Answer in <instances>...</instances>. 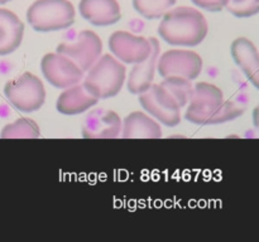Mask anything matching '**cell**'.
Returning <instances> with one entry per match:
<instances>
[{
    "instance_id": "obj_12",
    "label": "cell",
    "mask_w": 259,
    "mask_h": 242,
    "mask_svg": "<svg viewBox=\"0 0 259 242\" xmlns=\"http://www.w3.org/2000/svg\"><path fill=\"white\" fill-rule=\"evenodd\" d=\"M98 101L99 98L91 93L83 83L78 82L61 92L56 102V107L58 112L63 115H77L95 106Z\"/></svg>"
},
{
    "instance_id": "obj_8",
    "label": "cell",
    "mask_w": 259,
    "mask_h": 242,
    "mask_svg": "<svg viewBox=\"0 0 259 242\" xmlns=\"http://www.w3.org/2000/svg\"><path fill=\"white\" fill-rule=\"evenodd\" d=\"M43 76L57 88H67L81 82L83 71L73 60L61 53H47L40 62Z\"/></svg>"
},
{
    "instance_id": "obj_15",
    "label": "cell",
    "mask_w": 259,
    "mask_h": 242,
    "mask_svg": "<svg viewBox=\"0 0 259 242\" xmlns=\"http://www.w3.org/2000/svg\"><path fill=\"white\" fill-rule=\"evenodd\" d=\"M24 24L12 10L0 8V55L14 52L20 45Z\"/></svg>"
},
{
    "instance_id": "obj_14",
    "label": "cell",
    "mask_w": 259,
    "mask_h": 242,
    "mask_svg": "<svg viewBox=\"0 0 259 242\" xmlns=\"http://www.w3.org/2000/svg\"><path fill=\"white\" fill-rule=\"evenodd\" d=\"M232 55L234 62L249 78L250 82L258 87L259 82V57L257 47L248 38H237L232 43Z\"/></svg>"
},
{
    "instance_id": "obj_23",
    "label": "cell",
    "mask_w": 259,
    "mask_h": 242,
    "mask_svg": "<svg viewBox=\"0 0 259 242\" xmlns=\"http://www.w3.org/2000/svg\"><path fill=\"white\" fill-rule=\"evenodd\" d=\"M8 2H12V0H0V4H5Z\"/></svg>"
},
{
    "instance_id": "obj_18",
    "label": "cell",
    "mask_w": 259,
    "mask_h": 242,
    "mask_svg": "<svg viewBox=\"0 0 259 242\" xmlns=\"http://www.w3.org/2000/svg\"><path fill=\"white\" fill-rule=\"evenodd\" d=\"M40 131L37 123L28 117H20L3 128L0 138L3 139H37Z\"/></svg>"
},
{
    "instance_id": "obj_9",
    "label": "cell",
    "mask_w": 259,
    "mask_h": 242,
    "mask_svg": "<svg viewBox=\"0 0 259 242\" xmlns=\"http://www.w3.org/2000/svg\"><path fill=\"white\" fill-rule=\"evenodd\" d=\"M109 49L121 62L136 65L151 55L152 42L141 35L118 30L109 38Z\"/></svg>"
},
{
    "instance_id": "obj_21",
    "label": "cell",
    "mask_w": 259,
    "mask_h": 242,
    "mask_svg": "<svg viewBox=\"0 0 259 242\" xmlns=\"http://www.w3.org/2000/svg\"><path fill=\"white\" fill-rule=\"evenodd\" d=\"M225 8L238 18L253 17L259 12V0H229Z\"/></svg>"
},
{
    "instance_id": "obj_3",
    "label": "cell",
    "mask_w": 259,
    "mask_h": 242,
    "mask_svg": "<svg viewBox=\"0 0 259 242\" xmlns=\"http://www.w3.org/2000/svg\"><path fill=\"white\" fill-rule=\"evenodd\" d=\"M75 14L70 0H37L28 8L27 20L37 32H56L70 28Z\"/></svg>"
},
{
    "instance_id": "obj_4",
    "label": "cell",
    "mask_w": 259,
    "mask_h": 242,
    "mask_svg": "<svg viewBox=\"0 0 259 242\" xmlns=\"http://www.w3.org/2000/svg\"><path fill=\"white\" fill-rule=\"evenodd\" d=\"M8 101L22 112L39 110L46 101V88L42 81L30 72H25L4 86Z\"/></svg>"
},
{
    "instance_id": "obj_16",
    "label": "cell",
    "mask_w": 259,
    "mask_h": 242,
    "mask_svg": "<svg viewBox=\"0 0 259 242\" xmlns=\"http://www.w3.org/2000/svg\"><path fill=\"white\" fill-rule=\"evenodd\" d=\"M120 135L124 139H158L162 136V129L151 116L134 111L121 123Z\"/></svg>"
},
{
    "instance_id": "obj_5",
    "label": "cell",
    "mask_w": 259,
    "mask_h": 242,
    "mask_svg": "<svg viewBox=\"0 0 259 242\" xmlns=\"http://www.w3.org/2000/svg\"><path fill=\"white\" fill-rule=\"evenodd\" d=\"M139 102L147 112L167 126L181 123V105L162 83H152L151 87L139 95Z\"/></svg>"
},
{
    "instance_id": "obj_2",
    "label": "cell",
    "mask_w": 259,
    "mask_h": 242,
    "mask_svg": "<svg viewBox=\"0 0 259 242\" xmlns=\"http://www.w3.org/2000/svg\"><path fill=\"white\" fill-rule=\"evenodd\" d=\"M88 71L82 83L99 100L116 96L125 82V67L110 54L99 57Z\"/></svg>"
},
{
    "instance_id": "obj_7",
    "label": "cell",
    "mask_w": 259,
    "mask_h": 242,
    "mask_svg": "<svg viewBox=\"0 0 259 242\" xmlns=\"http://www.w3.org/2000/svg\"><path fill=\"white\" fill-rule=\"evenodd\" d=\"M157 67L162 77L179 76L192 81L201 73L202 58L194 50L171 49L159 57Z\"/></svg>"
},
{
    "instance_id": "obj_19",
    "label": "cell",
    "mask_w": 259,
    "mask_h": 242,
    "mask_svg": "<svg viewBox=\"0 0 259 242\" xmlns=\"http://www.w3.org/2000/svg\"><path fill=\"white\" fill-rule=\"evenodd\" d=\"M176 2L177 0H133V7L142 17L157 19L168 12Z\"/></svg>"
},
{
    "instance_id": "obj_20",
    "label": "cell",
    "mask_w": 259,
    "mask_h": 242,
    "mask_svg": "<svg viewBox=\"0 0 259 242\" xmlns=\"http://www.w3.org/2000/svg\"><path fill=\"white\" fill-rule=\"evenodd\" d=\"M161 83L177 98L181 107H185L189 103L192 91L191 81L179 76H167L163 77Z\"/></svg>"
},
{
    "instance_id": "obj_1",
    "label": "cell",
    "mask_w": 259,
    "mask_h": 242,
    "mask_svg": "<svg viewBox=\"0 0 259 242\" xmlns=\"http://www.w3.org/2000/svg\"><path fill=\"white\" fill-rule=\"evenodd\" d=\"M162 17L158 34L168 44L185 47L197 45L206 38L209 32L206 18L195 8H175Z\"/></svg>"
},
{
    "instance_id": "obj_17",
    "label": "cell",
    "mask_w": 259,
    "mask_h": 242,
    "mask_svg": "<svg viewBox=\"0 0 259 242\" xmlns=\"http://www.w3.org/2000/svg\"><path fill=\"white\" fill-rule=\"evenodd\" d=\"M243 112H244V108L238 105L235 101H223L219 106L200 116L196 124H199V125H217V124L235 120L237 117L242 116Z\"/></svg>"
},
{
    "instance_id": "obj_6",
    "label": "cell",
    "mask_w": 259,
    "mask_h": 242,
    "mask_svg": "<svg viewBox=\"0 0 259 242\" xmlns=\"http://www.w3.org/2000/svg\"><path fill=\"white\" fill-rule=\"evenodd\" d=\"M56 52L68 57L86 72L101 55L103 42L93 30H82L73 42L61 43Z\"/></svg>"
},
{
    "instance_id": "obj_11",
    "label": "cell",
    "mask_w": 259,
    "mask_h": 242,
    "mask_svg": "<svg viewBox=\"0 0 259 242\" xmlns=\"http://www.w3.org/2000/svg\"><path fill=\"white\" fill-rule=\"evenodd\" d=\"M78 10L83 19L98 27L113 25L121 18L120 5L116 0H81Z\"/></svg>"
},
{
    "instance_id": "obj_10",
    "label": "cell",
    "mask_w": 259,
    "mask_h": 242,
    "mask_svg": "<svg viewBox=\"0 0 259 242\" xmlns=\"http://www.w3.org/2000/svg\"><path fill=\"white\" fill-rule=\"evenodd\" d=\"M120 133L121 120L113 110L96 108L83 120L82 136L86 139H115Z\"/></svg>"
},
{
    "instance_id": "obj_22",
    "label": "cell",
    "mask_w": 259,
    "mask_h": 242,
    "mask_svg": "<svg viewBox=\"0 0 259 242\" xmlns=\"http://www.w3.org/2000/svg\"><path fill=\"white\" fill-rule=\"evenodd\" d=\"M196 7L207 12H220L227 7L229 0H191Z\"/></svg>"
},
{
    "instance_id": "obj_13",
    "label": "cell",
    "mask_w": 259,
    "mask_h": 242,
    "mask_svg": "<svg viewBox=\"0 0 259 242\" xmlns=\"http://www.w3.org/2000/svg\"><path fill=\"white\" fill-rule=\"evenodd\" d=\"M152 42V53L147 59L143 62L136 63L132 68L128 77V91L133 95H141L144 91L148 90L153 83L154 72L157 68V60H158L159 45L158 40L156 38H149Z\"/></svg>"
}]
</instances>
